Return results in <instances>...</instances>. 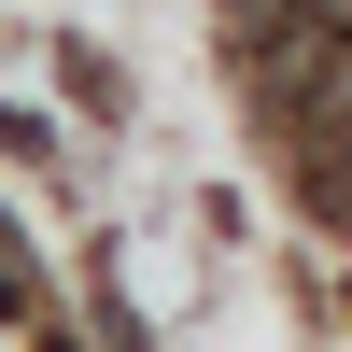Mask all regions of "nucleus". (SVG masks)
I'll use <instances>...</instances> for the list:
<instances>
[{"label":"nucleus","instance_id":"f257e3e1","mask_svg":"<svg viewBox=\"0 0 352 352\" xmlns=\"http://www.w3.org/2000/svg\"><path fill=\"white\" fill-rule=\"evenodd\" d=\"M310 212H338V226H352V155H310Z\"/></svg>","mask_w":352,"mask_h":352}]
</instances>
